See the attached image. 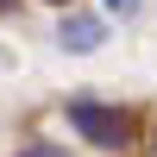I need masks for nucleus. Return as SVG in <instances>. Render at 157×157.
<instances>
[{
	"label": "nucleus",
	"instance_id": "nucleus-1",
	"mask_svg": "<svg viewBox=\"0 0 157 157\" xmlns=\"http://www.w3.org/2000/svg\"><path fill=\"white\" fill-rule=\"evenodd\" d=\"M69 132L94 151H138L145 145V113L138 107H120V101H94V94H75L63 107Z\"/></svg>",
	"mask_w": 157,
	"mask_h": 157
},
{
	"label": "nucleus",
	"instance_id": "nucleus-2",
	"mask_svg": "<svg viewBox=\"0 0 157 157\" xmlns=\"http://www.w3.org/2000/svg\"><path fill=\"white\" fill-rule=\"evenodd\" d=\"M57 44L69 50V57H88V50L107 44V19H101V13H69V6H63V19H57Z\"/></svg>",
	"mask_w": 157,
	"mask_h": 157
},
{
	"label": "nucleus",
	"instance_id": "nucleus-3",
	"mask_svg": "<svg viewBox=\"0 0 157 157\" xmlns=\"http://www.w3.org/2000/svg\"><path fill=\"white\" fill-rule=\"evenodd\" d=\"M19 157H69V151H63V145H44V138H32V145H25Z\"/></svg>",
	"mask_w": 157,
	"mask_h": 157
},
{
	"label": "nucleus",
	"instance_id": "nucleus-4",
	"mask_svg": "<svg viewBox=\"0 0 157 157\" xmlns=\"http://www.w3.org/2000/svg\"><path fill=\"white\" fill-rule=\"evenodd\" d=\"M107 13H120V19H138V0H101Z\"/></svg>",
	"mask_w": 157,
	"mask_h": 157
},
{
	"label": "nucleus",
	"instance_id": "nucleus-5",
	"mask_svg": "<svg viewBox=\"0 0 157 157\" xmlns=\"http://www.w3.org/2000/svg\"><path fill=\"white\" fill-rule=\"evenodd\" d=\"M145 157H157V120H151V132H145Z\"/></svg>",
	"mask_w": 157,
	"mask_h": 157
},
{
	"label": "nucleus",
	"instance_id": "nucleus-6",
	"mask_svg": "<svg viewBox=\"0 0 157 157\" xmlns=\"http://www.w3.org/2000/svg\"><path fill=\"white\" fill-rule=\"evenodd\" d=\"M0 13H19V0H0Z\"/></svg>",
	"mask_w": 157,
	"mask_h": 157
},
{
	"label": "nucleus",
	"instance_id": "nucleus-7",
	"mask_svg": "<svg viewBox=\"0 0 157 157\" xmlns=\"http://www.w3.org/2000/svg\"><path fill=\"white\" fill-rule=\"evenodd\" d=\"M44 6H75V0H44Z\"/></svg>",
	"mask_w": 157,
	"mask_h": 157
}]
</instances>
